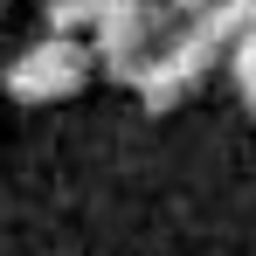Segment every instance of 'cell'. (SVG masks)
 I'll list each match as a JSON object with an SVG mask.
<instances>
[{
    "mask_svg": "<svg viewBox=\"0 0 256 256\" xmlns=\"http://www.w3.org/2000/svg\"><path fill=\"white\" fill-rule=\"evenodd\" d=\"M90 70H97L90 42H76V35H42L35 48H21V56L7 62V97H14V104H62V97H76V90L90 84Z\"/></svg>",
    "mask_w": 256,
    "mask_h": 256,
    "instance_id": "1",
    "label": "cell"
},
{
    "mask_svg": "<svg viewBox=\"0 0 256 256\" xmlns=\"http://www.w3.org/2000/svg\"><path fill=\"white\" fill-rule=\"evenodd\" d=\"M228 76H236V90L250 97V111H256V21L236 35V48H228Z\"/></svg>",
    "mask_w": 256,
    "mask_h": 256,
    "instance_id": "2",
    "label": "cell"
}]
</instances>
